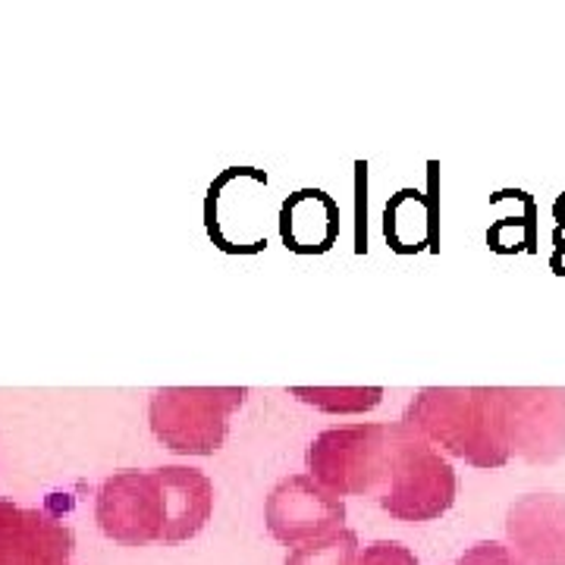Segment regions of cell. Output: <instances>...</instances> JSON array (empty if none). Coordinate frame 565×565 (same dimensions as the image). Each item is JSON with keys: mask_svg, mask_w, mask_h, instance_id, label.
I'll list each match as a JSON object with an SVG mask.
<instances>
[{"mask_svg": "<svg viewBox=\"0 0 565 565\" xmlns=\"http://www.w3.org/2000/svg\"><path fill=\"white\" fill-rule=\"evenodd\" d=\"M403 424L475 468L512 459L497 386H424L405 405Z\"/></svg>", "mask_w": 565, "mask_h": 565, "instance_id": "1", "label": "cell"}, {"mask_svg": "<svg viewBox=\"0 0 565 565\" xmlns=\"http://www.w3.org/2000/svg\"><path fill=\"white\" fill-rule=\"evenodd\" d=\"M459 478L444 452L412 430L408 424H393V459L390 478L381 490V509L396 522H434L456 503Z\"/></svg>", "mask_w": 565, "mask_h": 565, "instance_id": "2", "label": "cell"}, {"mask_svg": "<svg viewBox=\"0 0 565 565\" xmlns=\"http://www.w3.org/2000/svg\"><path fill=\"white\" fill-rule=\"evenodd\" d=\"M248 396L245 386H163L148 399L154 437L180 456H214L230 434V418Z\"/></svg>", "mask_w": 565, "mask_h": 565, "instance_id": "3", "label": "cell"}, {"mask_svg": "<svg viewBox=\"0 0 565 565\" xmlns=\"http://www.w3.org/2000/svg\"><path fill=\"white\" fill-rule=\"evenodd\" d=\"M393 459V424H343L321 430L308 452V475L333 497L381 493Z\"/></svg>", "mask_w": 565, "mask_h": 565, "instance_id": "4", "label": "cell"}, {"mask_svg": "<svg viewBox=\"0 0 565 565\" xmlns=\"http://www.w3.org/2000/svg\"><path fill=\"white\" fill-rule=\"evenodd\" d=\"M503 408L509 452L531 465H550L565 456L563 386H497Z\"/></svg>", "mask_w": 565, "mask_h": 565, "instance_id": "5", "label": "cell"}, {"mask_svg": "<svg viewBox=\"0 0 565 565\" xmlns=\"http://www.w3.org/2000/svg\"><path fill=\"white\" fill-rule=\"evenodd\" d=\"M95 519L104 537L122 546H145L163 541V497L151 471H114L98 490Z\"/></svg>", "mask_w": 565, "mask_h": 565, "instance_id": "6", "label": "cell"}, {"mask_svg": "<svg viewBox=\"0 0 565 565\" xmlns=\"http://www.w3.org/2000/svg\"><path fill=\"white\" fill-rule=\"evenodd\" d=\"M345 522V503L323 490L311 475L280 478L264 500V525L274 541L286 546L308 544L340 531Z\"/></svg>", "mask_w": 565, "mask_h": 565, "instance_id": "7", "label": "cell"}, {"mask_svg": "<svg viewBox=\"0 0 565 565\" xmlns=\"http://www.w3.org/2000/svg\"><path fill=\"white\" fill-rule=\"evenodd\" d=\"M73 531L39 509L0 500V565H70Z\"/></svg>", "mask_w": 565, "mask_h": 565, "instance_id": "8", "label": "cell"}, {"mask_svg": "<svg viewBox=\"0 0 565 565\" xmlns=\"http://www.w3.org/2000/svg\"><path fill=\"white\" fill-rule=\"evenodd\" d=\"M505 537L531 565H565V497L527 493L505 512Z\"/></svg>", "mask_w": 565, "mask_h": 565, "instance_id": "9", "label": "cell"}, {"mask_svg": "<svg viewBox=\"0 0 565 565\" xmlns=\"http://www.w3.org/2000/svg\"><path fill=\"white\" fill-rule=\"evenodd\" d=\"M163 497V544H182L202 534L214 512V484L199 468H154Z\"/></svg>", "mask_w": 565, "mask_h": 565, "instance_id": "10", "label": "cell"}, {"mask_svg": "<svg viewBox=\"0 0 565 565\" xmlns=\"http://www.w3.org/2000/svg\"><path fill=\"white\" fill-rule=\"evenodd\" d=\"M340 226V204L323 189H299L280 204V239L292 255H327Z\"/></svg>", "mask_w": 565, "mask_h": 565, "instance_id": "11", "label": "cell"}, {"mask_svg": "<svg viewBox=\"0 0 565 565\" xmlns=\"http://www.w3.org/2000/svg\"><path fill=\"white\" fill-rule=\"evenodd\" d=\"M384 236L396 255H418L437 243V202L418 189H399L384 211Z\"/></svg>", "mask_w": 565, "mask_h": 565, "instance_id": "12", "label": "cell"}, {"mask_svg": "<svg viewBox=\"0 0 565 565\" xmlns=\"http://www.w3.org/2000/svg\"><path fill=\"white\" fill-rule=\"evenodd\" d=\"M289 393L327 415H362L384 399L381 386H292Z\"/></svg>", "mask_w": 565, "mask_h": 565, "instance_id": "13", "label": "cell"}, {"mask_svg": "<svg viewBox=\"0 0 565 565\" xmlns=\"http://www.w3.org/2000/svg\"><path fill=\"white\" fill-rule=\"evenodd\" d=\"M359 559V534L352 527H340L327 537L292 546L282 565H355Z\"/></svg>", "mask_w": 565, "mask_h": 565, "instance_id": "14", "label": "cell"}, {"mask_svg": "<svg viewBox=\"0 0 565 565\" xmlns=\"http://www.w3.org/2000/svg\"><path fill=\"white\" fill-rule=\"evenodd\" d=\"M534 214H537V207L531 204L525 217H505V221L493 223V226H490V233H487V243H490V248H493V252H500V255L531 252V248H534V236H537Z\"/></svg>", "mask_w": 565, "mask_h": 565, "instance_id": "15", "label": "cell"}, {"mask_svg": "<svg viewBox=\"0 0 565 565\" xmlns=\"http://www.w3.org/2000/svg\"><path fill=\"white\" fill-rule=\"evenodd\" d=\"M456 565H531V563H527L519 550H512L509 544H500V541H481V544L468 546Z\"/></svg>", "mask_w": 565, "mask_h": 565, "instance_id": "16", "label": "cell"}, {"mask_svg": "<svg viewBox=\"0 0 565 565\" xmlns=\"http://www.w3.org/2000/svg\"><path fill=\"white\" fill-rule=\"evenodd\" d=\"M355 565H422L418 556L399 541H374L359 553Z\"/></svg>", "mask_w": 565, "mask_h": 565, "instance_id": "17", "label": "cell"}, {"mask_svg": "<svg viewBox=\"0 0 565 565\" xmlns=\"http://www.w3.org/2000/svg\"><path fill=\"white\" fill-rule=\"evenodd\" d=\"M550 267L565 277V243H563V233H556V252H553V258H550Z\"/></svg>", "mask_w": 565, "mask_h": 565, "instance_id": "18", "label": "cell"}, {"mask_svg": "<svg viewBox=\"0 0 565 565\" xmlns=\"http://www.w3.org/2000/svg\"><path fill=\"white\" fill-rule=\"evenodd\" d=\"M553 214H556L559 226H565V195H559V199H556V204H553Z\"/></svg>", "mask_w": 565, "mask_h": 565, "instance_id": "19", "label": "cell"}, {"mask_svg": "<svg viewBox=\"0 0 565 565\" xmlns=\"http://www.w3.org/2000/svg\"><path fill=\"white\" fill-rule=\"evenodd\" d=\"M452 565H456V563H452Z\"/></svg>", "mask_w": 565, "mask_h": 565, "instance_id": "20", "label": "cell"}]
</instances>
